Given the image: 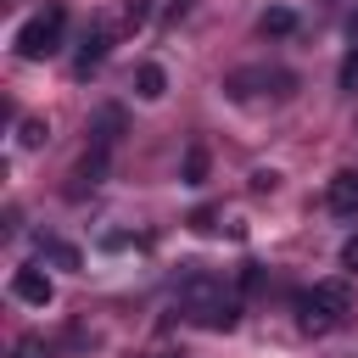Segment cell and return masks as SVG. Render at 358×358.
I'll use <instances>...</instances> for the list:
<instances>
[{
    "label": "cell",
    "mask_w": 358,
    "mask_h": 358,
    "mask_svg": "<svg viewBox=\"0 0 358 358\" xmlns=\"http://www.w3.org/2000/svg\"><path fill=\"white\" fill-rule=\"evenodd\" d=\"M190 229H201V235H207V229H213V213H207V207H196V213H190Z\"/></svg>",
    "instance_id": "17"
},
{
    "label": "cell",
    "mask_w": 358,
    "mask_h": 358,
    "mask_svg": "<svg viewBox=\"0 0 358 358\" xmlns=\"http://www.w3.org/2000/svg\"><path fill=\"white\" fill-rule=\"evenodd\" d=\"M324 207H330L336 218H352V213H358V168H341V173L330 179V190H324Z\"/></svg>",
    "instance_id": "6"
},
{
    "label": "cell",
    "mask_w": 358,
    "mask_h": 358,
    "mask_svg": "<svg viewBox=\"0 0 358 358\" xmlns=\"http://www.w3.org/2000/svg\"><path fill=\"white\" fill-rule=\"evenodd\" d=\"M341 263H347V268H358V235H347V246H341Z\"/></svg>",
    "instance_id": "19"
},
{
    "label": "cell",
    "mask_w": 358,
    "mask_h": 358,
    "mask_svg": "<svg viewBox=\"0 0 358 358\" xmlns=\"http://www.w3.org/2000/svg\"><path fill=\"white\" fill-rule=\"evenodd\" d=\"M241 285H246V291H257V285H263V268H257V263H246V274H241Z\"/></svg>",
    "instance_id": "18"
},
{
    "label": "cell",
    "mask_w": 358,
    "mask_h": 358,
    "mask_svg": "<svg viewBox=\"0 0 358 358\" xmlns=\"http://www.w3.org/2000/svg\"><path fill=\"white\" fill-rule=\"evenodd\" d=\"M11 296H17V302H28V308H50L56 285H50V274H45V268H34V263H28V268H17V274H11Z\"/></svg>",
    "instance_id": "5"
},
{
    "label": "cell",
    "mask_w": 358,
    "mask_h": 358,
    "mask_svg": "<svg viewBox=\"0 0 358 358\" xmlns=\"http://www.w3.org/2000/svg\"><path fill=\"white\" fill-rule=\"evenodd\" d=\"M151 11H157V0H123V11H117V22L134 34V28H145L151 22Z\"/></svg>",
    "instance_id": "12"
},
{
    "label": "cell",
    "mask_w": 358,
    "mask_h": 358,
    "mask_svg": "<svg viewBox=\"0 0 358 358\" xmlns=\"http://www.w3.org/2000/svg\"><path fill=\"white\" fill-rule=\"evenodd\" d=\"M336 84H341L347 95H358V45H352V50L341 56V73H336Z\"/></svg>",
    "instance_id": "14"
},
{
    "label": "cell",
    "mask_w": 358,
    "mask_h": 358,
    "mask_svg": "<svg viewBox=\"0 0 358 358\" xmlns=\"http://www.w3.org/2000/svg\"><path fill=\"white\" fill-rule=\"evenodd\" d=\"M201 179H207V151L190 145V151H185V185H201Z\"/></svg>",
    "instance_id": "13"
},
{
    "label": "cell",
    "mask_w": 358,
    "mask_h": 358,
    "mask_svg": "<svg viewBox=\"0 0 358 358\" xmlns=\"http://www.w3.org/2000/svg\"><path fill=\"white\" fill-rule=\"evenodd\" d=\"M45 134H50V129H45V117H22V134H17V140L34 151V145H45Z\"/></svg>",
    "instance_id": "15"
},
{
    "label": "cell",
    "mask_w": 358,
    "mask_h": 358,
    "mask_svg": "<svg viewBox=\"0 0 358 358\" xmlns=\"http://www.w3.org/2000/svg\"><path fill=\"white\" fill-rule=\"evenodd\" d=\"M224 90H229L235 101H246V95H257V90H268V95H280V101H285V95L296 90V78H291L285 67H241V73H229V78H224Z\"/></svg>",
    "instance_id": "4"
},
{
    "label": "cell",
    "mask_w": 358,
    "mask_h": 358,
    "mask_svg": "<svg viewBox=\"0 0 358 358\" xmlns=\"http://www.w3.org/2000/svg\"><path fill=\"white\" fill-rule=\"evenodd\" d=\"M274 185H280V173H252V190H257V196H268Z\"/></svg>",
    "instance_id": "16"
},
{
    "label": "cell",
    "mask_w": 358,
    "mask_h": 358,
    "mask_svg": "<svg viewBox=\"0 0 358 358\" xmlns=\"http://www.w3.org/2000/svg\"><path fill=\"white\" fill-rule=\"evenodd\" d=\"M134 95H140V101H162V95H168V73H162L157 62H145V67L134 73Z\"/></svg>",
    "instance_id": "9"
},
{
    "label": "cell",
    "mask_w": 358,
    "mask_h": 358,
    "mask_svg": "<svg viewBox=\"0 0 358 358\" xmlns=\"http://www.w3.org/2000/svg\"><path fill=\"white\" fill-rule=\"evenodd\" d=\"M257 28H263L268 39H291V34H296V11H291V6H268V11L257 17Z\"/></svg>",
    "instance_id": "8"
},
{
    "label": "cell",
    "mask_w": 358,
    "mask_h": 358,
    "mask_svg": "<svg viewBox=\"0 0 358 358\" xmlns=\"http://www.w3.org/2000/svg\"><path fill=\"white\" fill-rule=\"evenodd\" d=\"M62 28H67V11L62 6H45V11H34L22 28H17V56L22 62H45V56H56L62 50Z\"/></svg>",
    "instance_id": "3"
},
{
    "label": "cell",
    "mask_w": 358,
    "mask_h": 358,
    "mask_svg": "<svg viewBox=\"0 0 358 358\" xmlns=\"http://www.w3.org/2000/svg\"><path fill=\"white\" fill-rule=\"evenodd\" d=\"M117 129H123V106H101V112H95V129H90V134H95V145H101V151H112Z\"/></svg>",
    "instance_id": "10"
},
{
    "label": "cell",
    "mask_w": 358,
    "mask_h": 358,
    "mask_svg": "<svg viewBox=\"0 0 358 358\" xmlns=\"http://www.w3.org/2000/svg\"><path fill=\"white\" fill-rule=\"evenodd\" d=\"M347 313H352V285H347V280H319V285H308V291L296 296V324H302L308 336L336 330Z\"/></svg>",
    "instance_id": "2"
},
{
    "label": "cell",
    "mask_w": 358,
    "mask_h": 358,
    "mask_svg": "<svg viewBox=\"0 0 358 358\" xmlns=\"http://www.w3.org/2000/svg\"><path fill=\"white\" fill-rule=\"evenodd\" d=\"M39 252H45L56 268H84V252H78L73 241H39Z\"/></svg>",
    "instance_id": "11"
},
{
    "label": "cell",
    "mask_w": 358,
    "mask_h": 358,
    "mask_svg": "<svg viewBox=\"0 0 358 358\" xmlns=\"http://www.w3.org/2000/svg\"><path fill=\"white\" fill-rule=\"evenodd\" d=\"M106 50H112V28H106V22H95V28L84 34V45H78V73H90Z\"/></svg>",
    "instance_id": "7"
},
{
    "label": "cell",
    "mask_w": 358,
    "mask_h": 358,
    "mask_svg": "<svg viewBox=\"0 0 358 358\" xmlns=\"http://www.w3.org/2000/svg\"><path fill=\"white\" fill-rule=\"evenodd\" d=\"M179 313L190 319V324H201V330H235L241 324V302L224 291V280L218 274H207V268H190L185 280H179Z\"/></svg>",
    "instance_id": "1"
}]
</instances>
